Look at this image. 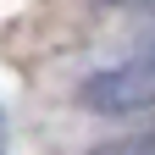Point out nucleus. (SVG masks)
Returning a JSON list of instances; mask_svg holds the SVG:
<instances>
[{"instance_id": "f03ea898", "label": "nucleus", "mask_w": 155, "mask_h": 155, "mask_svg": "<svg viewBox=\"0 0 155 155\" xmlns=\"http://www.w3.org/2000/svg\"><path fill=\"white\" fill-rule=\"evenodd\" d=\"M89 155H155V133H133V139H111Z\"/></svg>"}, {"instance_id": "f257e3e1", "label": "nucleus", "mask_w": 155, "mask_h": 155, "mask_svg": "<svg viewBox=\"0 0 155 155\" xmlns=\"http://www.w3.org/2000/svg\"><path fill=\"white\" fill-rule=\"evenodd\" d=\"M78 100H83L94 116L155 111V39H144V50H139V55H127V61L89 72V78H83V89H78Z\"/></svg>"}, {"instance_id": "7ed1b4c3", "label": "nucleus", "mask_w": 155, "mask_h": 155, "mask_svg": "<svg viewBox=\"0 0 155 155\" xmlns=\"http://www.w3.org/2000/svg\"><path fill=\"white\" fill-rule=\"evenodd\" d=\"M150 133H155V127H150Z\"/></svg>"}]
</instances>
